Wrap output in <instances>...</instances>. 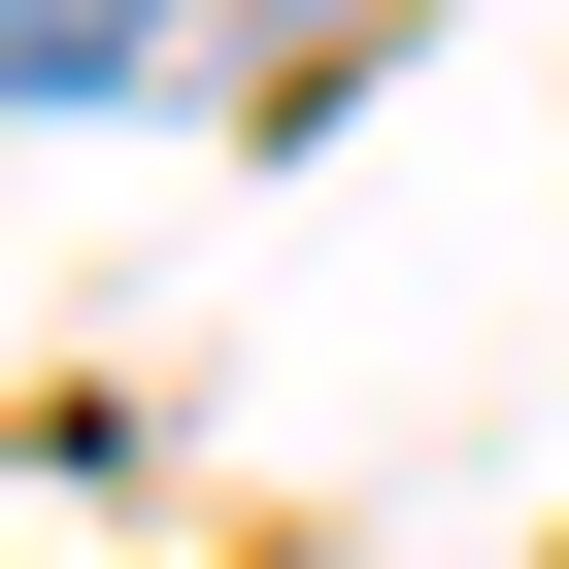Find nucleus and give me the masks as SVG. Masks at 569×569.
<instances>
[{"instance_id":"1","label":"nucleus","mask_w":569,"mask_h":569,"mask_svg":"<svg viewBox=\"0 0 569 569\" xmlns=\"http://www.w3.org/2000/svg\"><path fill=\"white\" fill-rule=\"evenodd\" d=\"M68 68H168V0H0V101H68Z\"/></svg>"}]
</instances>
